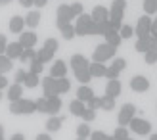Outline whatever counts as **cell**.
<instances>
[{"mask_svg": "<svg viewBox=\"0 0 157 140\" xmlns=\"http://www.w3.org/2000/svg\"><path fill=\"white\" fill-rule=\"evenodd\" d=\"M150 140H157V134H150Z\"/></svg>", "mask_w": 157, "mask_h": 140, "instance_id": "obj_56", "label": "cell"}, {"mask_svg": "<svg viewBox=\"0 0 157 140\" xmlns=\"http://www.w3.org/2000/svg\"><path fill=\"white\" fill-rule=\"evenodd\" d=\"M42 69H44V64H42V61H38V60L29 61V71H31V73L40 75V73H42Z\"/></svg>", "mask_w": 157, "mask_h": 140, "instance_id": "obj_39", "label": "cell"}, {"mask_svg": "<svg viewBox=\"0 0 157 140\" xmlns=\"http://www.w3.org/2000/svg\"><path fill=\"white\" fill-rule=\"evenodd\" d=\"M25 77H27V71L19 69V71L15 73V83H17V84H23V83H25Z\"/></svg>", "mask_w": 157, "mask_h": 140, "instance_id": "obj_47", "label": "cell"}, {"mask_svg": "<svg viewBox=\"0 0 157 140\" xmlns=\"http://www.w3.org/2000/svg\"><path fill=\"white\" fill-rule=\"evenodd\" d=\"M19 4L23 8H31V6H33V0H19Z\"/></svg>", "mask_w": 157, "mask_h": 140, "instance_id": "obj_52", "label": "cell"}, {"mask_svg": "<svg viewBox=\"0 0 157 140\" xmlns=\"http://www.w3.org/2000/svg\"><path fill=\"white\" fill-rule=\"evenodd\" d=\"M150 31H151V18L144 14L142 18L138 19V25H136V29H134V35H138V38L150 37Z\"/></svg>", "mask_w": 157, "mask_h": 140, "instance_id": "obj_8", "label": "cell"}, {"mask_svg": "<svg viewBox=\"0 0 157 140\" xmlns=\"http://www.w3.org/2000/svg\"><path fill=\"white\" fill-rule=\"evenodd\" d=\"M124 140H132V138H124Z\"/></svg>", "mask_w": 157, "mask_h": 140, "instance_id": "obj_61", "label": "cell"}, {"mask_svg": "<svg viewBox=\"0 0 157 140\" xmlns=\"http://www.w3.org/2000/svg\"><path fill=\"white\" fill-rule=\"evenodd\" d=\"M100 104H101V98L92 96L88 102H86V107H90V110H100Z\"/></svg>", "mask_w": 157, "mask_h": 140, "instance_id": "obj_46", "label": "cell"}, {"mask_svg": "<svg viewBox=\"0 0 157 140\" xmlns=\"http://www.w3.org/2000/svg\"><path fill=\"white\" fill-rule=\"evenodd\" d=\"M6 46H8V41H6V37L4 35H0V56L6 52Z\"/></svg>", "mask_w": 157, "mask_h": 140, "instance_id": "obj_48", "label": "cell"}, {"mask_svg": "<svg viewBox=\"0 0 157 140\" xmlns=\"http://www.w3.org/2000/svg\"><path fill=\"white\" fill-rule=\"evenodd\" d=\"M23 48H35L36 44V33H33V31H23V33L19 35V41H17Z\"/></svg>", "mask_w": 157, "mask_h": 140, "instance_id": "obj_12", "label": "cell"}, {"mask_svg": "<svg viewBox=\"0 0 157 140\" xmlns=\"http://www.w3.org/2000/svg\"><path fill=\"white\" fill-rule=\"evenodd\" d=\"M23 50H25V48H23V46L19 44V42H8V46H6V56L8 58H10L12 61L13 60H19L21 58V54H23Z\"/></svg>", "mask_w": 157, "mask_h": 140, "instance_id": "obj_14", "label": "cell"}, {"mask_svg": "<svg viewBox=\"0 0 157 140\" xmlns=\"http://www.w3.org/2000/svg\"><path fill=\"white\" fill-rule=\"evenodd\" d=\"M77 140H84V138H77Z\"/></svg>", "mask_w": 157, "mask_h": 140, "instance_id": "obj_60", "label": "cell"}, {"mask_svg": "<svg viewBox=\"0 0 157 140\" xmlns=\"http://www.w3.org/2000/svg\"><path fill=\"white\" fill-rule=\"evenodd\" d=\"M90 18L94 23H101V21H109V10L105 6H94V10L90 14Z\"/></svg>", "mask_w": 157, "mask_h": 140, "instance_id": "obj_11", "label": "cell"}, {"mask_svg": "<svg viewBox=\"0 0 157 140\" xmlns=\"http://www.w3.org/2000/svg\"><path fill=\"white\" fill-rule=\"evenodd\" d=\"M40 83V79H38V75L36 73H31V71H27V77H25V87H29V88H35L36 84Z\"/></svg>", "mask_w": 157, "mask_h": 140, "instance_id": "obj_33", "label": "cell"}, {"mask_svg": "<svg viewBox=\"0 0 157 140\" xmlns=\"http://www.w3.org/2000/svg\"><path fill=\"white\" fill-rule=\"evenodd\" d=\"M144 12L146 15H151L157 12V0H144Z\"/></svg>", "mask_w": 157, "mask_h": 140, "instance_id": "obj_38", "label": "cell"}, {"mask_svg": "<svg viewBox=\"0 0 157 140\" xmlns=\"http://www.w3.org/2000/svg\"><path fill=\"white\" fill-rule=\"evenodd\" d=\"M69 110H71V113H73V115L81 117V115L84 113V110H86V104H84V102H81V100H73V102L69 104Z\"/></svg>", "mask_w": 157, "mask_h": 140, "instance_id": "obj_28", "label": "cell"}, {"mask_svg": "<svg viewBox=\"0 0 157 140\" xmlns=\"http://www.w3.org/2000/svg\"><path fill=\"white\" fill-rule=\"evenodd\" d=\"M117 48H113V46H109L107 42H101L98 44L96 48H94V54H92V61H98V64H104V61L111 60L115 56Z\"/></svg>", "mask_w": 157, "mask_h": 140, "instance_id": "obj_3", "label": "cell"}, {"mask_svg": "<svg viewBox=\"0 0 157 140\" xmlns=\"http://www.w3.org/2000/svg\"><path fill=\"white\" fill-rule=\"evenodd\" d=\"M12 65H13V64H12V60L8 58L6 54H2V56H0V73L6 75V73L12 69Z\"/></svg>", "mask_w": 157, "mask_h": 140, "instance_id": "obj_32", "label": "cell"}, {"mask_svg": "<svg viewBox=\"0 0 157 140\" xmlns=\"http://www.w3.org/2000/svg\"><path fill=\"white\" fill-rule=\"evenodd\" d=\"M71 14H73V18L77 19L78 15H82L84 14V8H82V4L81 2H75V4H71Z\"/></svg>", "mask_w": 157, "mask_h": 140, "instance_id": "obj_45", "label": "cell"}, {"mask_svg": "<svg viewBox=\"0 0 157 140\" xmlns=\"http://www.w3.org/2000/svg\"><path fill=\"white\" fill-rule=\"evenodd\" d=\"M88 71H90V75H92V79H94V77H105V75H107V67H105V64L92 61V64L88 65Z\"/></svg>", "mask_w": 157, "mask_h": 140, "instance_id": "obj_22", "label": "cell"}, {"mask_svg": "<svg viewBox=\"0 0 157 140\" xmlns=\"http://www.w3.org/2000/svg\"><path fill=\"white\" fill-rule=\"evenodd\" d=\"M124 8H127V0H113L111 2V8H109V25H111V29L115 31L121 29Z\"/></svg>", "mask_w": 157, "mask_h": 140, "instance_id": "obj_1", "label": "cell"}, {"mask_svg": "<svg viewBox=\"0 0 157 140\" xmlns=\"http://www.w3.org/2000/svg\"><path fill=\"white\" fill-rule=\"evenodd\" d=\"M42 90H44V98H50V96H58L56 79H54V77H46V79H42Z\"/></svg>", "mask_w": 157, "mask_h": 140, "instance_id": "obj_13", "label": "cell"}, {"mask_svg": "<svg viewBox=\"0 0 157 140\" xmlns=\"http://www.w3.org/2000/svg\"><path fill=\"white\" fill-rule=\"evenodd\" d=\"M67 73V65L63 60H56L52 64V69H50V77H54V79H61V77H65Z\"/></svg>", "mask_w": 157, "mask_h": 140, "instance_id": "obj_16", "label": "cell"}, {"mask_svg": "<svg viewBox=\"0 0 157 140\" xmlns=\"http://www.w3.org/2000/svg\"><path fill=\"white\" fill-rule=\"evenodd\" d=\"M0 4H2V0H0Z\"/></svg>", "mask_w": 157, "mask_h": 140, "instance_id": "obj_62", "label": "cell"}, {"mask_svg": "<svg viewBox=\"0 0 157 140\" xmlns=\"http://www.w3.org/2000/svg\"><path fill=\"white\" fill-rule=\"evenodd\" d=\"M144 58H146V64H150V65L155 64V61H157V46L151 44V48L144 54Z\"/></svg>", "mask_w": 157, "mask_h": 140, "instance_id": "obj_37", "label": "cell"}, {"mask_svg": "<svg viewBox=\"0 0 157 140\" xmlns=\"http://www.w3.org/2000/svg\"><path fill=\"white\" fill-rule=\"evenodd\" d=\"M40 18H42V15H40V12H38V10H31V12L25 15V25H27L31 31H35V29L38 27V23H40Z\"/></svg>", "mask_w": 157, "mask_h": 140, "instance_id": "obj_18", "label": "cell"}, {"mask_svg": "<svg viewBox=\"0 0 157 140\" xmlns=\"http://www.w3.org/2000/svg\"><path fill=\"white\" fill-rule=\"evenodd\" d=\"M23 27H25V18H21V15H13L10 19V33H15V35H21L23 33Z\"/></svg>", "mask_w": 157, "mask_h": 140, "instance_id": "obj_19", "label": "cell"}, {"mask_svg": "<svg viewBox=\"0 0 157 140\" xmlns=\"http://www.w3.org/2000/svg\"><path fill=\"white\" fill-rule=\"evenodd\" d=\"M90 133H92V130H90V125H88V123H82V125H78L77 127V138H88L90 136Z\"/></svg>", "mask_w": 157, "mask_h": 140, "instance_id": "obj_34", "label": "cell"}, {"mask_svg": "<svg viewBox=\"0 0 157 140\" xmlns=\"http://www.w3.org/2000/svg\"><path fill=\"white\" fill-rule=\"evenodd\" d=\"M23 64H29V61H33V60H36V52H35V48H25L23 50V54H21V58H19Z\"/></svg>", "mask_w": 157, "mask_h": 140, "instance_id": "obj_35", "label": "cell"}, {"mask_svg": "<svg viewBox=\"0 0 157 140\" xmlns=\"http://www.w3.org/2000/svg\"><path fill=\"white\" fill-rule=\"evenodd\" d=\"M21 94H23V84L13 83L12 87H8V100H10V102H15V100H19Z\"/></svg>", "mask_w": 157, "mask_h": 140, "instance_id": "obj_23", "label": "cell"}, {"mask_svg": "<svg viewBox=\"0 0 157 140\" xmlns=\"http://www.w3.org/2000/svg\"><path fill=\"white\" fill-rule=\"evenodd\" d=\"M10 140H25V136H23L21 133H15V134H12V138Z\"/></svg>", "mask_w": 157, "mask_h": 140, "instance_id": "obj_54", "label": "cell"}, {"mask_svg": "<svg viewBox=\"0 0 157 140\" xmlns=\"http://www.w3.org/2000/svg\"><path fill=\"white\" fill-rule=\"evenodd\" d=\"M150 37H151V38L157 37V18L151 19V31H150Z\"/></svg>", "mask_w": 157, "mask_h": 140, "instance_id": "obj_49", "label": "cell"}, {"mask_svg": "<svg viewBox=\"0 0 157 140\" xmlns=\"http://www.w3.org/2000/svg\"><path fill=\"white\" fill-rule=\"evenodd\" d=\"M100 110H104V111H111L115 110V98L111 96H101V104H100Z\"/></svg>", "mask_w": 157, "mask_h": 140, "instance_id": "obj_29", "label": "cell"}, {"mask_svg": "<svg viewBox=\"0 0 157 140\" xmlns=\"http://www.w3.org/2000/svg\"><path fill=\"white\" fill-rule=\"evenodd\" d=\"M113 138H115V140H124V138H128V130H127V127H117L115 133H113Z\"/></svg>", "mask_w": 157, "mask_h": 140, "instance_id": "obj_41", "label": "cell"}, {"mask_svg": "<svg viewBox=\"0 0 157 140\" xmlns=\"http://www.w3.org/2000/svg\"><path fill=\"white\" fill-rule=\"evenodd\" d=\"M124 67H127V60H124V58H115L113 64L107 67V75L105 77H109V79H117L119 73L123 71Z\"/></svg>", "mask_w": 157, "mask_h": 140, "instance_id": "obj_9", "label": "cell"}, {"mask_svg": "<svg viewBox=\"0 0 157 140\" xmlns=\"http://www.w3.org/2000/svg\"><path fill=\"white\" fill-rule=\"evenodd\" d=\"M90 27H92V18L90 15H78L77 18V23H75V35L78 37H86V35H90Z\"/></svg>", "mask_w": 157, "mask_h": 140, "instance_id": "obj_6", "label": "cell"}, {"mask_svg": "<svg viewBox=\"0 0 157 140\" xmlns=\"http://www.w3.org/2000/svg\"><path fill=\"white\" fill-rule=\"evenodd\" d=\"M94 96V92H92V88L88 87V84H82V87H78V90H77V100H81V102H88V100Z\"/></svg>", "mask_w": 157, "mask_h": 140, "instance_id": "obj_25", "label": "cell"}, {"mask_svg": "<svg viewBox=\"0 0 157 140\" xmlns=\"http://www.w3.org/2000/svg\"><path fill=\"white\" fill-rule=\"evenodd\" d=\"M153 46H157V37H155V38H153Z\"/></svg>", "mask_w": 157, "mask_h": 140, "instance_id": "obj_57", "label": "cell"}, {"mask_svg": "<svg viewBox=\"0 0 157 140\" xmlns=\"http://www.w3.org/2000/svg\"><path fill=\"white\" fill-rule=\"evenodd\" d=\"M33 4H35L36 8H42V6L48 4V0H33Z\"/></svg>", "mask_w": 157, "mask_h": 140, "instance_id": "obj_51", "label": "cell"}, {"mask_svg": "<svg viewBox=\"0 0 157 140\" xmlns=\"http://www.w3.org/2000/svg\"><path fill=\"white\" fill-rule=\"evenodd\" d=\"M134 117H136V106L134 104H124L121 107V111H119L117 123H119V127H127Z\"/></svg>", "mask_w": 157, "mask_h": 140, "instance_id": "obj_4", "label": "cell"}, {"mask_svg": "<svg viewBox=\"0 0 157 140\" xmlns=\"http://www.w3.org/2000/svg\"><path fill=\"white\" fill-rule=\"evenodd\" d=\"M81 119H82L84 123H90V121H94V119H96V110H90V107H86V110H84V113L81 115Z\"/></svg>", "mask_w": 157, "mask_h": 140, "instance_id": "obj_42", "label": "cell"}, {"mask_svg": "<svg viewBox=\"0 0 157 140\" xmlns=\"http://www.w3.org/2000/svg\"><path fill=\"white\" fill-rule=\"evenodd\" d=\"M121 81L119 79H109L107 84H105V96H111V98H117L121 94Z\"/></svg>", "mask_w": 157, "mask_h": 140, "instance_id": "obj_17", "label": "cell"}, {"mask_svg": "<svg viewBox=\"0 0 157 140\" xmlns=\"http://www.w3.org/2000/svg\"><path fill=\"white\" fill-rule=\"evenodd\" d=\"M130 130L132 133H136L140 136H146V134H150L151 133V123L147 121V119H142V117H134L130 123Z\"/></svg>", "mask_w": 157, "mask_h": 140, "instance_id": "obj_5", "label": "cell"}, {"mask_svg": "<svg viewBox=\"0 0 157 140\" xmlns=\"http://www.w3.org/2000/svg\"><path fill=\"white\" fill-rule=\"evenodd\" d=\"M8 2H10V0H2V4H8Z\"/></svg>", "mask_w": 157, "mask_h": 140, "instance_id": "obj_58", "label": "cell"}, {"mask_svg": "<svg viewBox=\"0 0 157 140\" xmlns=\"http://www.w3.org/2000/svg\"><path fill=\"white\" fill-rule=\"evenodd\" d=\"M36 140H52V136H50L48 133H42V134H38V136H36Z\"/></svg>", "mask_w": 157, "mask_h": 140, "instance_id": "obj_53", "label": "cell"}, {"mask_svg": "<svg viewBox=\"0 0 157 140\" xmlns=\"http://www.w3.org/2000/svg\"><path fill=\"white\" fill-rule=\"evenodd\" d=\"M119 35H121V38H130L132 35H134V29H132L130 25H121Z\"/></svg>", "mask_w": 157, "mask_h": 140, "instance_id": "obj_43", "label": "cell"}, {"mask_svg": "<svg viewBox=\"0 0 157 140\" xmlns=\"http://www.w3.org/2000/svg\"><path fill=\"white\" fill-rule=\"evenodd\" d=\"M130 88L134 92H146V90H150V81L144 75H136L130 79Z\"/></svg>", "mask_w": 157, "mask_h": 140, "instance_id": "obj_10", "label": "cell"}, {"mask_svg": "<svg viewBox=\"0 0 157 140\" xmlns=\"http://www.w3.org/2000/svg\"><path fill=\"white\" fill-rule=\"evenodd\" d=\"M90 140H115V138L107 136L105 133H101V130H94V133H90Z\"/></svg>", "mask_w": 157, "mask_h": 140, "instance_id": "obj_44", "label": "cell"}, {"mask_svg": "<svg viewBox=\"0 0 157 140\" xmlns=\"http://www.w3.org/2000/svg\"><path fill=\"white\" fill-rule=\"evenodd\" d=\"M6 87H8V79H6V77H4L2 73H0V90L6 88Z\"/></svg>", "mask_w": 157, "mask_h": 140, "instance_id": "obj_50", "label": "cell"}, {"mask_svg": "<svg viewBox=\"0 0 157 140\" xmlns=\"http://www.w3.org/2000/svg\"><path fill=\"white\" fill-rule=\"evenodd\" d=\"M61 125H63V119L58 117V115H52V117L46 121V129H48V133H56V130L61 129Z\"/></svg>", "mask_w": 157, "mask_h": 140, "instance_id": "obj_27", "label": "cell"}, {"mask_svg": "<svg viewBox=\"0 0 157 140\" xmlns=\"http://www.w3.org/2000/svg\"><path fill=\"white\" fill-rule=\"evenodd\" d=\"M0 100H2V90H0Z\"/></svg>", "mask_w": 157, "mask_h": 140, "instance_id": "obj_59", "label": "cell"}, {"mask_svg": "<svg viewBox=\"0 0 157 140\" xmlns=\"http://www.w3.org/2000/svg\"><path fill=\"white\" fill-rule=\"evenodd\" d=\"M109 29H111V25H109V21H101V23H94V21H92L90 35H105Z\"/></svg>", "mask_w": 157, "mask_h": 140, "instance_id": "obj_24", "label": "cell"}, {"mask_svg": "<svg viewBox=\"0 0 157 140\" xmlns=\"http://www.w3.org/2000/svg\"><path fill=\"white\" fill-rule=\"evenodd\" d=\"M56 87H58V96H59V94H65L71 88V83H69V79L61 77V79H56Z\"/></svg>", "mask_w": 157, "mask_h": 140, "instance_id": "obj_31", "label": "cell"}, {"mask_svg": "<svg viewBox=\"0 0 157 140\" xmlns=\"http://www.w3.org/2000/svg\"><path fill=\"white\" fill-rule=\"evenodd\" d=\"M35 104H36V111H40V113H48V100H46L44 96H42V98H38V100H35Z\"/></svg>", "mask_w": 157, "mask_h": 140, "instance_id": "obj_40", "label": "cell"}, {"mask_svg": "<svg viewBox=\"0 0 157 140\" xmlns=\"http://www.w3.org/2000/svg\"><path fill=\"white\" fill-rule=\"evenodd\" d=\"M104 37H105V42H107L109 46H113V48H119V44H121V41H123L121 35H119V31H115V29H109Z\"/></svg>", "mask_w": 157, "mask_h": 140, "instance_id": "obj_21", "label": "cell"}, {"mask_svg": "<svg viewBox=\"0 0 157 140\" xmlns=\"http://www.w3.org/2000/svg\"><path fill=\"white\" fill-rule=\"evenodd\" d=\"M0 140H4V127L0 125Z\"/></svg>", "mask_w": 157, "mask_h": 140, "instance_id": "obj_55", "label": "cell"}, {"mask_svg": "<svg viewBox=\"0 0 157 140\" xmlns=\"http://www.w3.org/2000/svg\"><path fill=\"white\" fill-rule=\"evenodd\" d=\"M48 100V113L50 115H58L59 110H61V100L59 96H50V98H46Z\"/></svg>", "mask_w": 157, "mask_h": 140, "instance_id": "obj_26", "label": "cell"}, {"mask_svg": "<svg viewBox=\"0 0 157 140\" xmlns=\"http://www.w3.org/2000/svg\"><path fill=\"white\" fill-rule=\"evenodd\" d=\"M151 44H153V38L151 37H142V38H138V41H136L134 50L140 52V54H146L147 50L151 48Z\"/></svg>", "mask_w": 157, "mask_h": 140, "instance_id": "obj_20", "label": "cell"}, {"mask_svg": "<svg viewBox=\"0 0 157 140\" xmlns=\"http://www.w3.org/2000/svg\"><path fill=\"white\" fill-rule=\"evenodd\" d=\"M10 111L13 115H29V113L36 111V104L33 102V100L19 98V100H15V102L10 104Z\"/></svg>", "mask_w": 157, "mask_h": 140, "instance_id": "obj_2", "label": "cell"}, {"mask_svg": "<svg viewBox=\"0 0 157 140\" xmlns=\"http://www.w3.org/2000/svg\"><path fill=\"white\" fill-rule=\"evenodd\" d=\"M59 33H61V37L65 38V41H71V38H75L77 35H75V25H71V23H67V25H63L59 29Z\"/></svg>", "mask_w": 157, "mask_h": 140, "instance_id": "obj_30", "label": "cell"}, {"mask_svg": "<svg viewBox=\"0 0 157 140\" xmlns=\"http://www.w3.org/2000/svg\"><path fill=\"white\" fill-rule=\"evenodd\" d=\"M90 65V61L86 60L82 54H75V56L71 58V67H73V73L77 71H84V69H88Z\"/></svg>", "mask_w": 157, "mask_h": 140, "instance_id": "obj_15", "label": "cell"}, {"mask_svg": "<svg viewBox=\"0 0 157 140\" xmlns=\"http://www.w3.org/2000/svg\"><path fill=\"white\" fill-rule=\"evenodd\" d=\"M75 79H77L78 83H82V84H88V83L92 81V75H90L88 69H84V71H77V73H75Z\"/></svg>", "mask_w": 157, "mask_h": 140, "instance_id": "obj_36", "label": "cell"}, {"mask_svg": "<svg viewBox=\"0 0 157 140\" xmlns=\"http://www.w3.org/2000/svg\"><path fill=\"white\" fill-rule=\"evenodd\" d=\"M56 15H58V21H56V23H58V29H61L63 25L71 23V19H75V18H73V14H71V6H67V4L58 6Z\"/></svg>", "mask_w": 157, "mask_h": 140, "instance_id": "obj_7", "label": "cell"}]
</instances>
